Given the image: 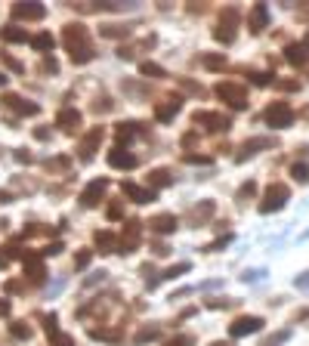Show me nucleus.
Here are the masks:
<instances>
[{
    "mask_svg": "<svg viewBox=\"0 0 309 346\" xmlns=\"http://www.w3.org/2000/svg\"><path fill=\"white\" fill-rule=\"evenodd\" d=\"M148 226H151V232H158V235H170L179 223H176V216H173V213H158V216H154Z\"/></svg>",
    "mask_w": 309,
    "mask_h": 346,
    "instance_id": "ddd939ff",
    "label": "nucleus"
},
{
    "mask_svg": "<svg viewBox=\"0 0 309 346\" xmlns=\"http://www.w3.org/2000/svg\"><path fill=\"white\" fill-rule=\"evenodd\" d=\"M102 34H105V37H121V34H127V28H118V25H105V28H102Z\"/></svg>",
    "mask_w": 309,
    "mask_h": 346,
    "instance_id": "4c0bfd02",
    "label": "nucleus"
},
{
    "mask_svg": "<svg viewBox=\"0 0 309 346\" xmlns=\"http://www.w3.org/2000/svg\"><path fill=\"white\" fill-rule=\"evenodd\" d=\"M251 81L263 87V84H269V81H272V74H269V71H254V74H251Z\"/></svg>",
    "mask_w": 309,
    "mask_h": 346,
    "instance_id": "f704fd0d",
    "label": "nucleus"
},
{
    "mask_svg": "<svg viewBox=\"0 0 309 346\" xmlns=\"http://www.w3.org/2000/svg\"><path fill=\"white\" fill-rule=\"evenodd\" d=\"M87 263H90V250H81V254L74 257V266L77 269H87Z\"/></svg>",
    "mask_w": 309,
    "mask_h": 346,
    "instance_id": "a19ab883",
    "label": "nucleus"
},
{
    "mask_svg": "<svg viewBox=\"0 0 309 346\" xmlns=\"http://www.w3.org/2000/svg\"><path fill=\"white\" fill-rule=\"evenodd\" d=\"M108 164H111V167H118V170H133V167H136V158L130 155V151H124V148L118 145V148H111V151H108Z\"/></svg>",
    "mask_w": 309,
    "mask_h": 346,
    "instance_id": "9b49d317",
    "label": "nucleus"
},
{
    "mask_svg": "<svg viewBox=\"0 0 309 346\" xmlns=\"http://www.w3.org/2000/svg\"><path fill=\"white\" fill-rule=\"evenodd\" d=\"M41 68H44V71H56L59 65H56V59H44V65H41Z\"/></svg>",
    "mask_w": 309,
    "mask_h": 346,
    "instance_id": "a18cd8bd",
    "label": "nucleus"
},
{
    "mask_svg": "<svg viewBox=\"0 0 309 346\" xmlns=\"http://www.w3.org/2000/svg\"><path fill=\"white\" fill-rule=\"evenodd\" d=\"M31 44H34V50L47 53V50H53V44H56V41H53V37H50V34L44 31V34H34V37H31Z\"/></svg>",
    "mask_w": 309,
    "mask_h": 346,
    "instance_id": "5701e85b",
    "label": "nucleus"
},
{
    "mask_svg": "<svg viewBox=\"0 0 309 346\" xmlns=\"http://www.w3.org/2000/svg\"><path fill=\"white\" fill-rule=\"evenodd\" d=\"M93 340H118V331H105V328H93L90 331Z\"/></svg>",
    "mask_w": 309,
    "mask_h": 346,
    "instance_id": "c85d7f7f",
    "label": "nucleus"
},
{
    "mask_svg": "<svg viewBox=\"0 0 309 346\" xmlns=\"http://www.w3.org/2000/svg\"><path fill=\"white\" fill-rule=\"evenodd\" d=\"M105 188H108V179H93V182L81 192V204H84V207H96V204L102 201V195H105Z\"/></svg>",
    "mask_w": 309,
    "mask_h": 346,
    "instance_id": "0eeeda50",
    "label": "nucleus"
},
{
    "mask_svg": "<svg viewBox=\"0 0 309 346\" xmlns=\"http://www.w3.org/2000/svg\"><path fill=\"white\" fill-rule=\"evenodd\" d=\"M260 328H263V319H257V316H244V319H238V322H232L229 334H232V337H244V334H257Z\"/></svg>",
    "mask_w": 309,
    "mask_h": 346,
    "instance_id": "6e6552de",
    "label": "nucleus"
},
{
    "mask_svg": "<svg viewBox=\"0 0 309 346\" xmlns=\"http://www.w3.org/2000/svg\"><path fill=\"white\" fill-rule=\"evenodd\" d=\"M294 285H297V288H309V272H306V275H300Z\"/></svg>",
    "mask_w": 309,
    "mask_h": 346,
    "instance_id": "49530a36",
    "label": "nucleus"
},
{
    "mask_svg": "<svg viewBox=\"0 0 309 346\" xmlns=\"http://www.w3.org/2000/svg\"><path fill=\"white\" fill-rule=\"evenodd\" d=\"M44 331H47L50 337H56V334H59V331H56V316H47V319H44Z\"/></svg>",
    "mask_w": 309,
    "mask_h": 346,
    "instance_id": "58836bf2",
    "label": "nucleus"
},
{
    "mask_svg": "<svg viewBox=\"0 0 309 346\" xmlns=\"http://www.w3.org/2000/svg\"><path fill=\"white\" fill-rule=\"evenodd\" d=\"M170 182H173V176L167 170H154L151 173V188H161V185H170Z\"/></svg>",
    "mask_w": 309,
    "mask_h": 346,
    "instance_id": "cd10ccee",
    "label": "nucleus"
},
{
    "mask_svg": "<svg viewBox=\"0 0 309 346\" xmlns=\"http://www.w3.org/2000/svg\"><path fill=\"white\" fill-rule=\"evenodd\" d=\"M195 124H207V130H213V133H226L229 127H232V121L226 118V114H217V111H195V118H192Z\"/></svg>",
    "mask_w": 309,
    "mask_h": 346,
    "instance_id": "39448f33",
    "label": "nucleus"
},
{
    "mask_svg": "<svg viewBox=\"0 0 309 346\" xmlns=\"http://www.w3.org/2000/svg\"><path fill=\"white\" fill-rule=\"evenodd\" d=\"M263 275H266L263 269H251V272H244V275H241V281H260Z\"/></svg>",
    "mask_w": 309,
    "mask_h": 346,
    "instance_id": "79ce46f5",
    "label": "nucleus"
},
{
    "mask_svg": "<svg viewBox=\"0 0 309 346\" xmlns=\"http://www.w3.org/2000/svg\"><path fill=\"white\" fill-rule=\"evenodd\" d=\"M306 238H309V232H306Z\"/></svg>",
    "mask_w": 309,
    "mask_h": 346,
    "instance_id": "603ef678",
    "label": "nucleus"
},
{
    "mask_svg": "<svg viewBox=\"0 0 309 346\" xmlns=\"http://www.w3.org/2000/svg\"><path fill=\"white\" fill-rule=\"evenodd\" d=\"M254 192H257V185H254V182H244V185L238 188V201L244 204V198H251V195H254Z\"/></svg>",
    "mask_w": 309,
    "mask_h": 346,
    "instance_id": "72a5a7b5",
    "label": "nucleus"
},
{
    "mask_svg": "<svg viewBox=\"0 0 309 346\" xmlns=\"http://www.w3.org/2000/svg\"><path fill=\"white\" fill-rule=\"evenodd\" d=\"M4 84H7V78H4V74H0V87H4Z\"/></svg>",
    "mask_w": 309,
    "mask_h": 346,
    "instance_id": "3c124183",
    "label": "nucleus"
},
{
    "mask_svg": "<svg viewBox=\"0 0 309 346\" xmlns=\"http://www.w3.org/2000/svg\"><path fill=\"white\" fill-rule=\"evenodd\" d=\"M291 173H294V179H297V182H309V167H306V164H294V167H291Z\"/></svg>",
    "mask_w": 309,
    "mask_h": 346,
    "instance_id": "c756f323",
    "label": "nucleus"
},
{
    "mask_svg": "<svg viewBox=\"0 0 309 346\" xmlns=\"http://www.w3.org/2000/svg\"><path fill=\"white\" fill-rule=\"evenodd\" d=\"M13 337H25V340H28V337H31V328H28L25 322H16V325H13Z\"/></svg>",
    "mask_w": 309,
    "mask_h": 346,
    "instance_id": "473e14b6",
    "label": "nucleus"
},
{
    "mask_svg": "<svg viewBox=\"0 0 309 346\" xmlns=\"http://www.w3.org/2000/svg\"><path fill=\"white\" fill-rule=\"evenodd\" d=\"M4 62H7V65H10V68H13V71H22V65H19V62H16V59H13V56H4Z\"/></svg>",
    "mask_w": 309,
    "mask_h": 346,
    "instance_id": "c03bdc74",
    "label": "nucleus"
},
{
    "mask_svg": "<svg viewBox=\"0 0 309 346\" xmlns=\"http://www.w3.org/2000/svg\"><path fill=\"white\" fill-rule=\"evenodd\" d=\"M136 241H139V223L130 219L127 229H124V238H121V244H118V254H133Z\"/></svg>",
    "mask_w": 309,
    "mask_h": 346,
    "instance_id": "f8f14e48",
    "label": "nucleus"
},
{
    "mask_svg": "<svg viewBox=\"0 0 309 346\" xmlns=\"http://www.w3.org/2000/svg\"><path fill=\"white\" fill-rule=\"evenodd\" d=\"M266 22H269V7H266V4H257V7L251 10V16H248V28L257 34V31L266 28Z\"/></svg>",
    "mask_w": 309,
    "mask_h": 346,
    "instance_id": "4468645a",
    "label": "nucleus"
},
{
    "mask_svg": "<svg viewBox=\"0 0 309 346\" xmlns=\"http://www.w3.org/2000/svg\"><path fill=\"white\" fill-rule=\"evenodd\" d=\"M201 62H204L207 68H223V65H226V59H223V56H204Z\"/></svg>",
    "mask_w": 309,
    "mask_h": 346,
    "instance_id": "c9c22d12",
    "label": "nucleus"
},
{
    "mask_svg": "<svg viewBox=\"0 0 309 346\" xmlns=\"http://www.w3.org/2000/svg\"><path fill=\"white\" fill-rule=\"evenodd\" d=\"M213 93H217L223 102H229L232 108H244V105H248V93H244V87L235 84V81H220Z\"/></svg>",
    "mask_w": 309,
    "mask_h": 346,
    "instance_id": "f03ea898",
    "label": "nucleus"
},
{
    "mask_svg": "<svg viewBox=\"0 0 309 346\" xmlns=\"http://www.w3.org/2000/svg\"><path fill=\"white\" fill-rule=\"evenodd\" d=\"M47 10L41 4H13V19H25V22H34V19H44Z\"/></svg>",
    "mask_w": 309,
    "mask_h": 346,
    "instance_id": "1a4fd4ad",
    "label": "nucleus"
},
{
    "mask_svg": "<svg viewBox=\"0 0 309 346\" xmlns=\"http://www.w3.org/2000/svg\"><path fill=\"white\" fill-rule=\"evenodd\" d=\"M7 263H10V254H4V250H0V269H4Z\"/></svg>",
    "mask_w": 309,
    "mask_h": 346,
    "instance_id": "8fccbe9b",
    "label": "nucleus"
},
{
    "mask_svg": "<svg viewBox=\"0 0 309 346\" xmlns=\"http://www.w3.org/2000/svg\"><path fill=\"white\" fill-rule=\"evenodd\" d=\"M56 254H62V241H53V244H47L41 250V257H56Z\"/></svg>",
    "mask_w": 309,
    "mask_h": 346,
    "instance_id": "e433bc0d",
    "label": "nucleus"
},
{
    "mask_svg": "<svg viewBox=\"0 0 309 346\" xmlns=\"http://www.w3.org/2000/svg\"><path fill=\"white\" fill-rule=\"evenodd\" d=\"M285 201H288V185H269V192H266V198H263L260 210H263V213H272V210H279Z\"/></svg>",
    "mask_w": 309,
    "mask_h": 346,
    "instance_id": "423d86ee",
    "label": "nucleus"
},
{
    "mask_svg": "<svg viewBox=\"0 0 309 346\" xmlns=\"http://www.w3.org/2000/svg\"><path fill=\"white\" fill-rule=\"evenodd\" d=\"M56 124H59L62 130L74 133L77 127H81V111H74V108H62V111H59V118H56Z\"/></svg>",
    "mask_w": 309,
    "mask_h": 346,
    "instance_id": "2eb2a0df",
    "label": "nucleus"
},
{
    "mask_svg": "<svg viewBox=\"0 0 309 346\" xmlns=\"http://www.w3.org/2000/svg\"><path fill=\"white\" fill-rule=\"evenodd\" d=\"M306 59H309V34H306V41H303V44H291V47H288V62L303 65Z\"/></svg>",
    "mask_w": 309,
    "mask_h": 346,
    "instance_id": "6ab92c4d",
    "label": "nucleus"
},
{
    "mask_svg": "<svg viewBox=\"0 0 309 346\" xmlns=\"http://www.w3.org/2000/svg\"><path fill=\"white\" fill-rule=\"evenodd\" d=\"M210 213H213V201H204L201 207H195V210H192L189 216H192V219H195V223H201V219H207Z\"/></svg>",
    "mask_w": 309,
    "mask_h": 346,
    "instance_id": "bb28decb",
    "label": "nucleus"
},
{
    "mask_svg": "<svg viewBox=\"0 0 309 346\" xmlns=\"http://www.w3.org/2000/svg\"><path fill=\"white\" fill-rule=\"evenodd\" d=\"M136 133H139V124H133V121H130V124H118V139H121V142L133 139Z\"/></svg>",
    "mask_w": 309,
    "mask_h": 346,
    "instance_id": "b1692460",
    "label": "nucleus"
},
{
    "mask_svg": "<svg viewBox=\"0 0 309 346\" xmlns=\"http://www.w3.org/2000/svg\"><path fill=\"white\" fill-rule=\"evenodd\" d=\"M62 44L68 47V53H71V59H74L77 65L93 59V50H90V44H87V28H84L81 22L65 25V31H62Z\"/></svg>",
    "mask_w": 309,
    "mask_h": 346,
    "instance_id": "f257e3e1",
    "label": "nucleus"
},
{
    "mask_svg": "<svg viewBox=\"0 0 309 346\" xmlns=\"http://www.w3.org/2000/svg\"><path fill=\"white\" fill-rule=\"evenodd\" d=\"M235 22H238V10L229 7L223 13V19H220V28L213 31V37H217L220 44H232V41H235Z\"/></svg>",
    "mask_w": 309,
    "mask_h": 346,
    "instance_id": "20e7f679",
    "label": "nucleus"
},
{
    "mask_svg": "<svg viewBox=\"0 0 309 346\" xmlns=\"http://www.w3.org/2000/svg\"><path fill=\"white\" fill-rule=\"evenodd\" d=\"M4 102H7L10 108H16L19 114H28V118H31V114H37V111H41V108H37L34 102H25V99H19V96H7Z\"/></svg>",
    "mask_w": 309,
    "mask_h": 346,
    "instance_id": "412c9836",
    "label": "nucleus"
},
{
    "mask_svg": "<svg viewBox=\"0 0 309 346\" xmlns=\"http://www.w3.org/2000/svg\"><path fill=\"white\" fill-rule=\"evenodd\" d=\"M99 142H102V127H93V130L84 136V142H81V158H84V161L93 158V148H96Z\"/></svg>",
    "mask_w": 309,
    "mask_h": 346,
    "instance_id": "dca6fc26",
    "label": "nucleus"
},
{
    "mask_svg": "<svg viewBox=\"0 0 309 346\" xmlns=\"http://www.w3.org/2000/svg\"><path fill=\"white\" fill-rule=\"evenodd\" d=\"M139 71L145 74V78H148V74H151V78H167V71H164L161 65H154V62H142V65H139Z\"/></svg>",
    "mask_w": 309,
    "mask_h": 346,
    "instance_id": "a878e982",
    "label": "nucleus"
},
{
    "mask_svg": "<svg viewBox=\"0 0 309 346\" xmlns=\"http://www.w3.org/2000/svg\"><path fill=\"white\" fill-rule=\"evenodd\" d=\"M291 121H294V111H291V105L288 102H272L266 108V124L269 127H291Z\"/></svg>",
    "mask_w": 309,
    "mask_h": 346,
    "instance_id": "7ed1b4c3",
    "label": "nucleus"
},
{
    "mask_svg": "<svg viewBox=\"0 0 309 346\" xmlns=\"http://www.w3.org/2000/svg\"><path fill=\"white\" fill-rule=\"evenodd\" d=\"M272 145V139L269 136H260V139H251V142H244L241 145V151H238V158L235 161H244V158H251V155H257V148H269Z\"/></svg>",
    "mask_w": 309,
    "mask_h": 346,
    "instance_id": "a211bd4d",
    "label": "nucleus"
},
{
    "mask_svg": "<svg viewBox=\"0 0 309 346\" xmlns=\"http://www.w3.org/2000/svg\"><path fill=\"white\" fill-rule=\"evenodd\" d=\"M0 316H10V303L7 300H0Z\"/></svg>",
    "mask_w": 309,
    "mask_h": 346,
    "instance_id": "09e8293b",
    "label": "nucleus"
},
{
    "mask_svg": "<svg viewBox=\"0 0 309 346\" xmlns=\"http://www.w3.org/2000/svg\"><path fill=\"white\" fill-rule=\"evenodd\" d=\"M121 192H124L130 201H136V204H148V201H154V188H142V185H136V182H124Z\"/></svg>",
    "mask_w": 309,
    "mask_h": 346,
    "instance_id": "9d476101",
    "label": "nucleus"
},
{
    "mask_svg": "<svg viewBox=\"0 0 309 346\" xmlns=\"http://www.w3.org/2000/svg\"><path fill=\"white\" fill-rule=\"evenodd\" d=\"M96 244L102 247V254H111L114 250V235L111 232H96Z\"/></svg>",
    "mask_w": 309,
    "mask_h": 346,
    "instance_id": "393cba45",
    "label": "nucleus"
},
{
    "mask_svg": "<svg viewBox=\"0 0 309 346\" xmlns=\"http://www.w3.org/2000/svg\"><path fill=\"white\" fill-rule=\"evenodd\" d=\"M182 108V99H167L164 105H158V108H154V118H158V121H170L173 118V114Z\"/></svg>",
    "mask_w": 309,
    "mask_h": 346,
    "instance_id": "aec40b11",
    "label": "nucleus"
},
{
    "mask_svg": "<svg viewBox=\"0 0 309 346\" xmlns=\"http://www.w3.org/2000/svg\"><path fill=\"white\" fill-rule=\"evenodd\" d=\"M53 346H74V337H68V334H56V337H53Z\"/></svg>",
    "mask_w": 309,
    "mask_h": 346,
    "instance_id": "ea45409f",
    "label": "nucleus"
},
{
    "mask_svg": "<svg viewBox=\"0 0 309 346\" xmlns=\"http://www.w3.org/2000/svg\"><path fill=\"white\" fill-rule=\"evenodd\" d=\"M189 164H210V158H201V155H186Z\"/></svg>",
    "mask_w": 309,
    "mask_h": 346,
    "instance_id": "37998d69",
    "label": "nucleus"
},
{
    "mask_svg": "<svg viewBox=\"0 0 309 346\" xmlns=\"http://www.w3.org/2000/svg\"><path fill=\"white\" fill-rule=\"evenodd\" d=\"M154 337H158V328H145V331L136 334V343H148V340H154Z\"/></svg>",
    "mask_w": 309,
    "mask_h": 346,
    "instance_id": "2f4dec72",
    "label": "nucleus"
},
{
    "mask_svg": "<svg viewBox=\"0 0 309 346\" xmlns=\"http://www.w3.org/2000/svg\"><path fill=\"white\" fill-rule=\"evenodd\" d=\"M108 216H111V219H118V216H121V207H118V204H111V207H108Z\"/></svg>",
    "mask_w": 309,
    "mask_h": 346,
    "instance_id": "de8ad7c7",
    "label": "nucleus"
},
{
    "mask_svg": "<svg viewBox=\"0 0 309 346\" xmlns=\"http://www.w3.org/2000/svg\"><path fill=\"white\" fill-rule=\"evenodd\" d=\"M0 37H4L7 44H25V41H28V34H25L22 28H16V25H7V28H0Z\"/></svg>",
    "mask_w": 309,
    "mask_h": 346,
    "instance_id": "4be33fe9",
    "label": "nucleus"
},
{
    "mask_svg": "<svg viewBox=\"0 0 309 346\" xmlns=\"http://www.w3.org/2000/svg\"><path fill=\"white\" fill-rule=\"evenodd\" d=\"M182 272H189V263H176V266H170L161 278H176V275H182Z\"/></svg>",
    "mask_w": 309,
    "mask_h": 346,
    "instance_id": "7c9ffc66",
    "label": "nucleus"
},
{
    "mask_svg": "<svg viewBox=\"0 0 309 346\" xmlns=\"http://www.w3.org/2000/svg\"><path fill=\"white\" fill-rule=\"evenodd\" d=\"M25 275L31 281H41L44 278V266H41V257H37V254H25Z\"/></svg>",
    "mask_w": 309,
    "mask_h": 346,
    "instance_id": "f3484780",
    "label": "nucleus"
}]
</instances>
